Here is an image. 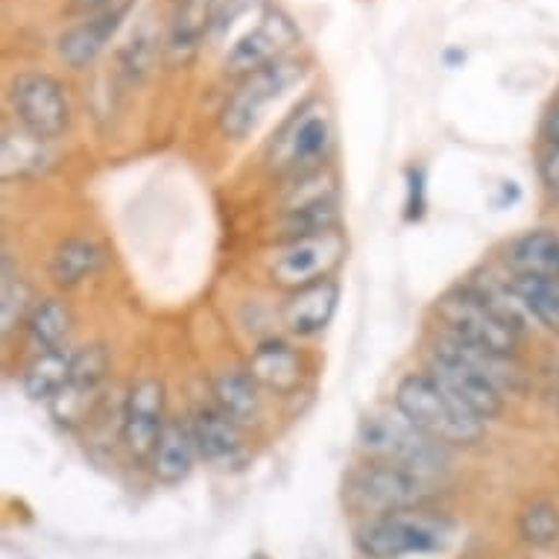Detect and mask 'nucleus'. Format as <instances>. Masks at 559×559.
<instances>
[{"label":"nucleus","instance_id":"29","mask_svg":"<svg viewBox=\"0 0 559 559\" xmlns=\"http://www.w3.org/2000/svg\"><path fill=\"white\" fill-rule=\"evenodd\" d=\"M109 376V352L103 346H85L74 352V364H71V384L88 386V390H100L103 381Z\"/></svg>","mask_w":559,"mask_h":559},{"label":"nucleus","instance_id":"9","mask_svg":"<svg viewBox=\"0 0 559 559\" xmlns=\"http://www.w3.org/2000/svg\"><path fill=\"white\" fill-rule=\"evenodd\" d=\"M10 100L21 127L47 144L62 135L71 123L64 88L50 74H38V71L19 74L10 85Z\"/></svg>","mask_w":559,"mask_h":559},{"label":"nucleus","instance_id":"24","mask_svg":"<svg viewBox=\"0 0 559 559\" xmlns=\"http://www.w3.org/2000/svg\"><path fill=\"white\" fill-rule=\"evenodd\" d=\"M0 158H3V179H24V176L38 174L47 165V141L36 138L27 129H3V144H0Z\"/></svg>","mask_w":559,"mask_h":559},{"label":"nucleus","instance_id":"31","mask_svg":"<svg viewBox=\"0 0 559 559\" xmlns=\"http://www.w3.org/2000/svg\"><path fill=\"white\" fill-rule=\"evenodd\" d=\"M407 217L419 221L425 214V170L423 167H411L407 170Z\"/></svg>","mask_w":559,"mask_h":559},{"label":"nucleus","instance_id":"32","mask_svg":"<svg viewBox=\"0 0 559 559\" xmlns=\"http://www.w3.org/2000/svg\"><path fill=\"white\" fill-rule=\"evenodd\" d=\"M118 0H71V12L74 15H97V12L109 10V7H115Z\"/></svg>","mask_w":559,"mask_h":559},{"label":"nucleus","instance_id":"30","mask_svg":"<svg viewBox=\"0 0 559 559\" xmlns=\"http://www.w3.org/2000/svg\"><path fill=\"white\" fill-rule=\"evenodd\" d=\"M261 0H217L214 3V24H212V38H223L229 33L238 19H243L249 10H255Z\"/></svg>","mask_w":559,"mask_h":559},{"label":"nucleus","instance_id":"5","mask_svg":"<svg viewBox=\"0 0 559 559\" xmlns=\"http://www.w3.org/2000/svg\"><path fill=\"white\" fill-rule=\"evenodd\" d=\"M331 150H334L331 115L320 100H311L275 132L273 144L266 150V165L273 167L275 174L299 179L313 170H322Z\"/></svg>","mask_w":559,"mask_h":559},{"label":"nucleus","instance_id":"8","mask_svg":"<svg viewBox=\"0 0 559 559\" xmlns=\"http://www.w3.org/2000/svg\"><path fill=\"white\" fill-rule=\"evenodd\" d=\"M343 258H346V238L340 229L287 240L275 249L270 278L294 294V290L331 278V273L343 264Z\"/></svg>","mask_w":559,"mask_h":559},{"label":"nucleus","instance_id":"11","mask_svg":"<svg viewBox=\"0 0 559 559\" xmlns=\"http://www.w3.org/2000/svg\"><path fill=\"white\" fill-rule=\"evenodd\" d=\"M299 45V29L285 12L270 10L261 15L255 27L231 45L226 56V71L231 74H252L258 68L273 64L275 59H285L290 47Z\"/></svg>","mask_w":559,"mask_h":559},{"label":"nucleus","instance_id":"26","mask_svg":"<svg viewBox=\"0 0 559 559\" xmlns=\"http://www.w3.org/2000/svg\"><path fill=\"white\" fill-rule=\"evenodd\" d=\"M3 278H0V331L10 334L29 311L36 308L33 305V290L21 278L19 266H12V258L3 255Z\"/></svg>","mask_w":559,"mask_h":559},{"label":"nucleus","instance_id":"4","mask_svg":"<svg viewBox=\"0 0 559 559\" xmlns=\"http://www.w3.org/2000/svg\"><path fill=\"white\" fill-rule=\"evenodd\" d=\"M433 492H437V486L413 475L407 468L369 460L346 477L343 501L352 513L364 515L369 522V519L425 507L433 498Z\"/></svg>","mask_w":559,"mask_h":559},{"label":"nucleus","instance_id":"6","mask_svg":"<svg viewBox=\"0 0 559 559\" xmlns=\"http://www.w3.org/2000/svg\"><path fill=\"white\" fill-rule=\"evenodd\" d=\"M308 76V64L299 59H275L266 68H258L252 74L243 76L238 92L231 94L229 103L221 111V129L229 138H247L255 132L258 123L266 118L270 106L290 94V88L302 83Z\"/></svg>","mask_w":559,"mask_h":559},{"label":"nucleus","instance_id":"25","mask_svg":"<svg viewBox=\"0 0 559 559\" xmlns=\"http://www.w3.org/2000/svg\"><path fill=\"white\" fill-rule=\"evenodd\" d=\"M519 536L531 548H554L559 542V504L550 498H533L519 513Z\"/></svg>","mask_w":559,"mask_h":559},{"label":"nucleus","instance_id":"12","mask_svg":"<svg viewBox=\"0 0 559 559\" xmlns=\"http://www.w3.org/2000/svg\"><path fill=\"white\" fill-rule=\"evenodd\" d=\"M243 425L229 419L226 413L217 407H200L193 413V440H197V451L209 466L229 472V468H240L247 463V442H243Z\"/></svg>","mask_w":559,"mask_h":559},{"label":"nucleus","instance_id":"27","mask_svg":"<svg viewBox=\"0 0 559 559\" xmlns=\"http://www.w3.org/2000/svg\"><path fill=\"white\" fill-rule=\"evenodd\" d=\"M340 209L337 200L313 202V205H302V209H287L282 212V235L287 240L308 238V235H322V231L337 229Z\"/></svg>","mask_w":559,"mask_h":559},{"label":"nucleus","instance_id":"21","mask_svg":"<svg viewBox=\"0 0 559 559\" xmlns=\"http://www.w3.org/2000/svg\"><path fill=\"white\" fill-rule=\"evenodd\" d=\"M71 364H74V352H68L64 346L33 355L21 378L24 393L36 402H50L71 381Z\"/></svg>","mask_w":559,"mask_h":559},{"label":"nucleus","instance_id":"1","mask_svg":"<svg viewBox=\"0 0 559 559\" xmlns=\"http://www.w3.org/2000/svg\"><path fill=\"white\" fill-rule=\"evenodd\" d=\"M360 449L369 460L393 463L440 489L451 472V449L416 428L399 407H378L358 425Z\"/></svg>","mask_w":559,"mask_h":559},{"label":"nucleus","instance_id":"34","mask_svg":"<svg viewBox=\"0 0 559 559\" xmlns=\"http://www.w3.org/2000/svg\"><path fill=\"white\" fill-rule=\"evenodd\" d=\"M550 111H557V115H559V97H557V103H554V109H550Z\"/></svg>","mask_w":559,"mask_h":559},{"label":"nucleus","instance_id":"18","mask_svg":"<svg viewBox=\"0 0 559 559\" xmlns=\"http://www.w3.org/2000/svg\"><path fill=\"white\" fill-rule=\"evenodd\" d=\"M214 3L217 0H174L170 24H167V47L174 56H188L212 38Z\"/></svg>","mask_w":559,"mask_h":559},{"label":"nucleus","instance_id":"10","mask_svg":"<svg viewBox=\"0 0 559 559\" xmlns=\"http://www.w3.org/2000/svg\"><path fill=\"white\" fill-rule=\"evenodd\" d=\"M165 402V384L158 378H138L135 384L129 386L120 437L135 460L150 463V457H153L158 437L167 425Z\"/></svg>","mask_w":559,"mask_h":559},{"label":"nucleus","instance_id":"28","mask_svg":"<svg viewBox=\"0 0 559 559\" xmlns=\"http://www.w3.org/2000/svg\"><path fill=\"white\" fill-rule=\"evenodd\" d=\"M156 56H158V36L147 19L141 27L135 29V33H132L127 47L120 50V68H123V74L132 76V80H141V76H147L150 68L156 64Z\"/></svg>","mask_w":559,"mask_h":559},{"label":"nucleus","instance_id":"15","mask_svg":"<svg viewBox=\"0 0 559 559\" xmlns=\"http://www.w3.org/2000/svg\"><path fill=\"white\" fill-rule=\"evenodd\" d=\"M249 376L255 378L261 390L275 395H294L305 378V367L299 352L282 340H266L252 352L247 364Z\"/></svg>","mask_w":559,"mask_h":559},{"label":"nucleus","instance_id":"3","mask_svg":"<svg viewBox=\"0 0 559 559\" xmlns=\"http://www.w3.org/2000/svg\"><path fill=\"white\" fill-rule=\"evenodd\" d=\"M454 539L449 515L431 513L425 507L369 519L355 533V548L364 559H404L440 554Z\"/></svg>","mask_w":559,"mask_h":559},{"label":"nucleus","instance_id":"22","mask_svg":"<svg viewBox=\"0 0 559 559\" xmlns=\"http://www.w3.org/2000/svg\"><path fill=\"white\" fill-rule=\"evenodd\" d=\"M510 290L519 299L527 317L539 322L542 329L559 334V278H539V275H513Z\"/></svg>","mask_w":559,"mask_h":559},{"label":"nucleus","instance_id":"20","mask_svg":"<svg viewBox=\"0 0 559 559\" xmlns=\"http://www.w3.org/2000/svg\"><path fill=\"white\" fill-rule=\"evenodd\" d=\"M106 261V252L97 240L92 238H68L62 240L50 255V278L59 287H76L94 275Z\"/></svg>","mask_w":559,"mask_h":559},{"label":"nucleus","instance_id":"14","mask_svg":"<svg viewBox=\"0 0 559 559\" xmlns=\"http://www.w3.org/2000/svg\"><path fill=\"white\" fill-rule=\"evenodd\" d=\"M337 282L325 278V282H317V285H308L287 296L285 308H282V320H285L287 331L296 334V337H313V334L329 329L331 317L337 311Z\"/></svg>","mask_w":559,"mask_h":559},{"label":"nucleus","instance_id":"7","mask_svg":"<svg viewBox=\"0 0 559 559\" xmlns=\"http://www.w3.org/2000/svg\"><path fill=\"white\" fill-rule=\"evenodd\" d=\"M437 317L442 322V334L463 340L468 346L504 355V358H515L522 331H515L510 322L501 320L472 287H460L454 294L442 296L437 305Z\"/></svg>","mask_w":559,"mask_h":559},{"label":"nucleus","instance_id":"33","mask_svg":"<svg viewBox=\"0 0 559 559\" xmlns=\"http://www.w3.org/2000/svg\"><path fill=\"white\" fill-rule=\"evenodd\" d=\"M545 141H550V144H559V115L557 111H548V118H545Z\"/></svg>","mask_w":559,"mask_h":559},{"label":"nucleus","instance_id":"2","mask_svg":"<svg viewBox=\"0 0 559 559\" xmlns=\"http://www.w3.org/2000/svg\"><path fill=\"white\" fill-rule=\"evenodd\" d=\"M393 404L411 419L449 449H472L484 440L486 423L480 416L460 404L442 384H437L428 372H411L395 386Z\"/></svg>","mask_w":559,"mask_h":559},{"label":"nucleus","instance_id":"23","mask_svg":"<svg viewBox=\"0 0 559 559\" xmlns=\"http://www.w3.org/2000/svg\"><path fill=\"white\" fill-rule=\"evenodd\" d=\"M71 322H74V313L71 308L56 299V296H47L41 302H36V308L29 311L27 317V343L33 352H50V348H59L71 331Z\"/></svg>","mask_w":559,"mask_h":559},{"label":"nucleus","instance_id":"19","mask_svg":"<svg viewBox=\"0 0 559 559\" xmlns=\"http://www.w3.org/2000/svg\"><path fill=\"white\" fill-rule=\"evenodd\" d=\"M507 264L515 275L559 278V235L550 229H533L515 240L507 252Z\"/></svg>","mask_w":559,"mask_h":559},{"label":"nucleus","instance_id":"13","mask_svg":"<svg viewBox=\"0 0 559 559\" xmlns=\"http://www.w3.org/2000/svg\"><path fill=\"white\" fill-rule=\"evenodd\" d=\"M129 10H132V0H123V3H115V7L97 12V15H88L83 24H76L59 38V56L71 68L92 64L106 50L109 38L118 33L120 24L127 21Z\"/></svg>","mask_w":559,"mask_h":559},{"label":"nucleus","instance_id":"16","mask_svg":"<svg viewBox=\"0 0 559 559\" xmlns=\"http://www.w3.org/2000/svg\"><path fill=\"white\" fill-rule=\"evenodd\" d=\"M200 457L193 431L182 423H167L156 442V451L150 457V472L162 484H182L193 472V463Z\"/></svg>","mask_w":559,"mask_h":559},{"label":"nucleus","instance_id":"17","mask_svg":"<svg viewBox=\"0 0 559 559\" xmlns=\"http://www.w3.org/2000/svg\"><path fill=\"white\" fill-rule=\"evenodd\" d=\"M214 407L238 425L255 423L261 416V386L249 369H223L212 381Z\"/></svg>","mask_w":559,"mask_h":559}]
</instances>
